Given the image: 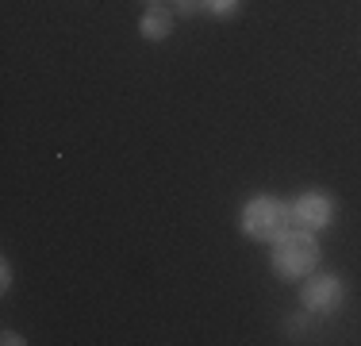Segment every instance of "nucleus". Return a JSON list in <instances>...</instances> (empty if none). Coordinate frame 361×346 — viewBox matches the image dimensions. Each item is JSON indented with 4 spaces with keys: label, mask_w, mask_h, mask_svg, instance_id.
Listing matches in <instances>:
<instances>
[{
    "label": "nucleus",
    "mask_w": 361,
    "mask_h": 346,
    "mask_svg": "<svg viewBox=\"0 0 361 346\" xmlns=\"http://www.w3.org/2000/svg\"><path fill=\"white\" fill-rule=\"evenodd\" d=\"M292 223L307 231H323L334 223V201L326 193H304L292 201Z\"/></svg>",
    "instance_id": "4"
},
{
    "label": "nucleus",
    "mask_w": 361,
    "mask_h": 346,
    "mask_svg": "<svg viewBox=\"0 0 361 346\" xmlns=\"http://www.w3.org/2000/svg\"><path fill=\"white\" fill-rule=\"evenodd\" d=\"M307 331H312L307 316H288V319H285V335H288V339H296V335H307Z\"/></svg>",
    "instance_id": "7"
},
{
    "label": "nucleus",
    "mask_w": 361,
    "mask_h": 346,
    "mask_svg": "<svg viewBox=\"0 0 361 346\" xmlns=\"http://www.w3.org/2000/svg\"><path fill=\"white\" fill-rule=\"evenodd\" d=\"M346 300V285H342L338 273H307L304 285H300V304H304L312 316H334Z\"/></svg>",
    "instance_id": "3"
},
{
    "label": "nucleus",
    "mask_w": 361,
    "mask_h": 346,
    "mask_svg": "<svg viewBox=\"0 0 361 346\" xmlns=\"http://www.w3.org/2000/svg\"><path fill=\"white\" fill-rule=\"evenodd\" d=\"M169 31H173V8H169V4L146 8L142 20H139V35H142V39L161 42V39H169Z\"/></svg>",
    "instance_id": "5"
},
{
    "label": "nucleus",
    "mask_w": 361,
    "mask_h": 346,
    "mask_svg": "<svg viewBox=\"0 0 361 346\" xmlns=\"http://www.w3.org/2000/svg\"><path fill=\"white\" fill-rule=\"evenodd\" d=\"M243 231L257 242H273L285 227H292V204L277 201V196H254L250 204L243 208Z\"/></svg>",
    "instance_id": "2"
},
{
    "label": "nucleus",
    "mask_w": 361,
    "mask_h": 346,
    "mask_svg": "<svg viewBox=\"0 0 361 346\" xmlns=\"http://www.w3.org/2000/svg\"><path fill=\"white\" fill-rule=\"evenodd\" d=\"M269 266L281 281H300L319 266V242H315V231L307 227H285L277 239H273L269 250Z\"/></svg>",
    "instance_id": "1"
},
{
    "label": "nucleus",
    "mask_w": 361,
    "mask_h": 346,
    "mask_svg": "<svg viewBox=\"0 0 361 346\" xmlns=\"http://www.w3.org/2000/svg\"><path fill=\"white\" fill-rule=\"evenodd\" d=\"M238 8H243V0H204V12L216 16V20H231Z\"/></svg>",
    "instance_id": "6"
},
{
    "label": "nucleus",
    "mask_w": 361,
    "mask_h": 346,
    "mask_svg": "<svg viewBox=\"0 0 361 346\" xmlns=\"http://www.w3.org/2000/svg\"><path fill=\"white\" fill-rule=\"evenodd\" d=\"M4 342H8V346H20L23 339H20V335H16V331H4Z\"/></svg>",
    "instance_id": "10"
},
{
    "label": "nucleus",
    "mask_w": 361,
    "mask_h": 346,
    "mask_svg": "<svg viewBox=\"0 0 361 346\" xmlns=\"http://www.w3.org/2000/svg\"><path fill=\"white\" fill-rule=\"evenodd\" d=\"M169 8L177 16H196V12H204V0H169Z\"/></svg>",
    "instance_id": "8"
},
{
    "label": "nucleus",
    "mask_w": 361,
    "mask_h": 346,
    "mask_svg": "<svg viewBox=\"0 0 361 346\" xmlns=\"http://www.w3.org/2000/svg\"><path fill=\"white\" fill-rule=\"evenodd\" d=\"M0 273H4V277H0V289L8 292V289H12V266L4 262V266H0Z\"/></svg>",
    "instance_id": "9"
},
{
    "label": "nucleus",
    "mask_w": 361,
    "mask_h": 346,
    "mask_svg": "<svg viewBox=\"0 0 361 346\" xmlns=\"http://www.w3.org/2000/svg\"><path fill=\"white\" fill-rule=\"evenodd\" d=\"M158 4H169V0H142V8H158Z\"/></svg>",
    "instance_id": "11"
}]
</instances>
